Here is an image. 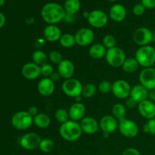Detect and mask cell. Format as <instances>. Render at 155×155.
Returning <instances> with one entry per match:
<instances>
[{
	"label": "cell",
	"mask_w": 155,
	"mask_h": 155,
	"mask_svg": "<svg viewBox=\"0 0 155 155\" xmlns=\"http://www.w3.org/2000/svg\"><path fill=\"white\" fill-rule=\"evenodd\" d=\"M66 14L64 6L57 2H48L41 9V16L48 24H54L63 21Z\"/></svg>",
	"instance_id": "6da1fadb"
},
{
	"label": "cell",
	"mask_w": 155,
	"mask_h": 155,
	"mask_svg": "<svg viewBox=\"0 0 155 155\" xmlns=\"http://www.w3.org/2000/svg\"><path fill=\"white\" fill-rule=\"evenodd\" d=\"M59 133L64 140L68 142H76L81 137L83 131L80 123L70 120L61 125Z\"/></svg>",
	"instance_id": "7a4b0ae2"
},
{
	"label": "cell",
	"mask_w": 155,
	"mask_h": 155,
	"mask_svg": "<svg viewBox=\"0 0 155 155\" xmlns=\"http://www.w3.org/2000/svg\"><path fill=\"white\" fill-rule=\"evenodd\" d=\"M135 58L144 68H152L155 64V48L150 45L139 47L136 52Z\"/></svg>",
	"instance_id": "3957f363"
},
{
	"label": "cell",
	"mask_w": 155,
	"mask_h": 155,
	"mask_svg": "<svg viewBox=\"0 0 155 155\" xmlns=\"http://www.w3.org/2000/svg\"><path fill=\"white\" fill-rule=\"evenodd\" d=\"M12 124L18 130H28L33 124V117L28 111L21 110L14 114L12 117Z\"/></svg>",
	"instance_id": "277c9868"
},
{
	"label": "cell",
	"mask_w": 155,
	"mask_h": 155,
	"mask_svg": "<svg viewBox=\"0 0 155 155\" xmlns=\"http://www.w3.org/2000/svg\"><path fill=\"white\" fill-rule=\"evenodd\" d=\"M105 59L110 66L117 68L123 66L127 57L124 50L116 46L107 50Z\"/></svg>",
	"instance_id": "5b68a950"
},
{
	"label": "cell",
	"mask_w": 155,
	"mask_h": 155,
	"mask_svg": "<svg viewBox=\"0 0 155 155\" xmlns=\"http://www.w3.org/2000/svg\"><path fill=\"white\" fill-rule=\"evenodd\" d=\"M83 85L80 80L74 78L65 80L62 83V91L64 93L71 98H74L82 95Z\"/></svg>",
	"instance_id": "8992f818"
},
{
	"label": "cell",
	"mask_w": 155,
	"mask_h": 155,
	"mask_svg": "<svg viewBox=\"0 0 155 155\" xmlns=\"http://www.w3.org/2000/svg\"><path fill=\"white\" fill-rule=\"evenodd\" d=\"M118 130L123 136L127 138H135L139 134V127L136 123L127 118L119 121Z\"/></svg>",
	"instance_id": "52a82bcc"
},
{
	"label": "cell",
	"mask_w": 155,
	"mask_h": 155,
	"mask_svg": "<svg viewBox=\"0 0 155 155\" xmlns=\"http://www.w3.org/2000/svg\"><path fill=\"white\" fill-rule=\"evenodd\" d=\"M132 87L130 83L124 80H116L112 83V93L119 99H127L131 92Z\"/></svg>",
	"instance_id": "ba28073f"
},
{
	"label": "cell",
	"mask_w": 155,
	"mask_h": 155,
	"mask_svg": "<svg viewBox=\"0 0 155 155\" xmlns=\"http://www.w3.org/2000/svg\"><path fill=\"white\" fill-rule=\"evenodd\" d=\"M87 21L94 28H102L107 24L108 17L104 11L96 9L89 12Z\"/></svg>",
	"instance_id": "9c48e42d"
},
{
	"label": "cell",
	"mask_w": 155,
	"mask_h": 155,
	"mask_svg": "<svg viewBox=\"0 0 155 155\" xmlns=\"http://www.w3.org/2000/svg\"><path fill=\"white\" fill-rule=\"evenodd\" d=\"M133 41L140 47L149 45L152 42V32L147 27H139L133 34Z\"/></svg>",
	"instance_id": "30bf717a"
},
{
	"label": "cell",
	"mask_w": 155,
	"mask_h": 155,
	"mask_svg": "<svg viewBox=\"0 0 155 155\" xmlns=\"http://www.w3.org/2000/svg\"><path fill=\"white\" fill-rule=\"evenodd\" d=\"M139 82L148 91L155 89V69L153 68H144L139 74Z\"/></svg>",
	"instance_id": "8fae6325"
},
{
	"label": "cell",
	"mask_w": 155,
	"mask_h": 155,
	"mask_svg": "<svg viewBox=\"0 0 155 155\" xmlns=\"http://www.w3.org/2000/svg\"><path fill=\"white\" fill-rule=\"evenodd\" d=\"M41 139L39 135L35 133H27L22 136L20 139V145L26 150H34L39 148Z\"/></svg>",
	"instance_id": "7c38bea8"
},
{
	"label": "cell",
	"mask_w": 155,
	"mask_h": 155,
	"mask_svg": "<svg viewBox=\"0 0 155 155\" xmlns=\"http://www.w3.org/2000/svg\"><path fill=\"white\" fill-rule=\"evenodd\" d=\"M74 36L76 43L80 46H87L91 45L95 39V33L92 30L88 27L80 29Z\"/></svg>",
	"instance_id": "4fadbf2b"
},
{
	"label": "cell",
	"mask_w": 155,
	"mask_h": 155,
	"mask_svg": "<svg viewBox=\"0 0 155 155\" xmlns=\"http://www.w3.org/2000/svg\"><path fill=\"white\" fill-rule=\"evenodd\" d=\"M117 120L113 115H105L103 117L99 122V127L104 133L111 134L118 128Z\"/></svg>",
	"instance_id": "5bb4252c"
},
{
	"label": "cell",
	"mask_w": 155,
	"mask_h": 155,
	"mask_svg": "<svg viewBox=\"0 0 155 155\" xmlns=\"http://www.w3.org/2000/svg\"><path fill=\"white\" fill-rule=\"evenodd\" d=\"M22 75L28 80H34L39 78L41 74V67L33 62H29L23 66L21 70Z\"/></svg>",
	"instance_id": "9a60e30c"
},
{
	"label": "cell",
	"mask_w": 155,
	"mask_h": 155,
	"mask_svg": "<svg viewBox=\"0 0 155 155\" xmlns=\"http://www.w3.org/2000/svg\"><path fill=\"white\" fill-rule=\"evenodd\" d=\"M80 127L82 131L85 134L93 135L98 132L99 128V124L95 118L92 117H85L80 120Z\"/></svg>",
	"instance_id": "2e32d148"
},
{
	"label": "cell",
	"mask_w": 155,
	"mask_h": 155,
	"mask_svg": "<svg viewBox=\"0 0 155 155\" xmlns=\"http://www.w3.org/2000/svg\"><path fill=\"white\" fill-rule=\"evenodd\" d=\"M74 72H75L74 64L69 59H63V61L58 64V73L60 74L61 77L64 80L72 78Z\"/></svg>",
	"instance_id": "e0dca14e"
},
{
	"label": "cell",
	"mask_w": 155,
	"mask_h": 155,
	"mask_svg": "<svg viewBox=\"0 0 155 155\" xmlns=\"http://www.w3.org/2000/svg\"><path fill=\"white\" fill-rule=\"evenodd\" d=\"M55 89L54 82H53L49 77H45L39 80L37 85V90L42 96H50L54 92Z\"/></svg>",
	"instance_id": "ac0fdd59"
},
{
	"label": "cell",
	"mask_w": 155,
	"mask_h": 155,
	"mask_svg": "<svg viewBox=\"0 0 155 155\" xmlns=\"http://www.w3.org/2000/svg\"><path fill=\"white\" fill-rule=\"evenodd\" d=\"M138 109L140 114L148 120L155 118V103L149 99L139 103Z\"/></svg>",
	"instance_id": "d6986e66"
},
{
	"label": "cell",
	"mask_w": 155,
	"mask_h": 155,
	"mask_svg": "<svg viewBox=\"0 0 155 155\" xmlns=\"http://www.w3.org/2000/svg\"><path fill=\"white\" fill-rule=\"evenodd\" d=\"M43 36L48 42H54L60 40L61 31L58 26L54 24H48L43 30Z\"/></svg>",
	"instance_id": "ffe728a7"
},
{
	"label": "cell",
	"mask_w": 155,
	"mask_h": 155,
	"mask_svg": "<svg viewBox=\"0 0 155 155\" xmlns=\"http://www.w3.org/2000/svg\"><path fill=\"white\" fill-rule=\"evenodd\" d=\"M70 120L74 121H80L86 114V107L81 102H76L70 107L68 110Z\"/></svg>",
	"instance_id": "44dd1931"
},
{
	"label": "cell",
	"mask_w": 155,
	"mask_h": 155,
	"mask_svg": "<svg viewBox=\"0 0 155 155\" xmlns=\"http://www.w3.org/2000/svg\"><path fill=\"white\" fill-rule=\"evenodd\" d=\"M149 91L141 84L135 85L131 89L130 96L133 98L138 104L148 98Z\"/></svg>",
	"instance_id": "7402d4cb"
},
{
	"label": "cell",
	"mask_w": 155,
	"mask_h": 155,
	"mask_svg": "<svg viewBox=\"0 0 155 155\" xmlns=\"http://www.w3.org/2000/svg\"><path fill=\"white\" fill-rule=\"evenodd\" d=\"M109 16L115 22H121L127 17V9L123 5L114 4L110 8Z\"/></svg>",
	"instance_id": "603a6c76"
},
{
	"label": "cell",
	"mask_w": 155,
	"mask_h": 155,
	"mask_svg": "<svg viewBox=\"0 0 155 155\" xmlns=\"http://www.w3.org/2000/svg\"><path fill=\"white\" fill-rule=\"evenodd\" d=\"M106 52H107V48L102 45V43L93 44L89 50V54L90 57L96 60L105 57Z\"/></svg>",
	"instance_id": "cb8c5ba5"
},
{
	"label": "cell",
	"mask_w": 155,
	"mask_h": 155,
	"mask_svg": "<svg viewBox=\"0 0 155 155\" xmlns=\"http://www.w3.org/2000/svg\"><path fill=\"white\" fill-rule=\"evenodd\" d=\"M51 124L50 117L44 113H39L33 117V124L39 129H46Z\"/></svg>",
	"instance_id": "d4e9b609"
},
{
	"label": "cell",
	"mask_w": 155,
	"mask_h": 155,
	"mask_svg": "<svg viewBox=\"0 0 155 155\" xmlns=\"http://www.w3.org/2000/svg\"><path fill=\"white\" fill-rule=\"evenodd\" d=\"M81 3L80 0H66L64 5V8L66 13L75 15L80 11Z\"/></svg>",
	"instance_id": "484cf974"
},
{
	"label": "cell",
	"mask_w": 155,
	"mask_h": 155,
	"mask_svg": "<svg viewBox=\"0 0 155 155\" xmlns=\"http://www.w3.org/2000/svg\"><path fill=\"white\" fill-rule=\"evenodd\" d=\"M139 66L140 65L135 58H128L125 60L122 68L127 74H133L138 71Z\"/></svg>",
	"instance_id": "4316f807"
},
{
	"label": "cell",
	"mask_w": 155,
	"mask_h": 155,
	"mask_svg": "<svg viewBox=\"0 0 155 155\" xmlns=\"http://www.w3.org/2000/svg\"><path fill=\"white\" fill-rule=\"evenodd\" d=\"M127 114V107L120 103H117L112 107V115L117 120L120 121L125 119Z\"/></svg>",
	"instance_id": "83f0119b"
},
{
	"label": "cell",
	"mask_w": 155,
	"mask_h": 155,
	"mask_svg": "<svg viewBox=\"0 0 155 155\" xmlns=\"http://www.w3.org/2000/svg\"><path fill=\"white\" fill-rule=\"evenodd\" d=\"M48 55L42 50H36L32 55L33 63L40 67L48 63Z\"/></svg>",
	"instance_id": "f1b7e54d"
},
{
	"label": "cell",
	"mask_w": 155,
	"mask_h": 155,
	"mask_svg": "<svg viewBox=\"0 0 155 155\" xmlns=\"http://www.w3.org/2000/svg\"><path fill=\"white\" fill-rule=\"evenodd\" d=\"M61 45L64 48H71L74 46L76 43L75 36L71 33H64L62 34L60 40H59Z\"/></svg>",
	"instance_id": "f546056e"
},
{
	"label": "cell",
	"mask_w": 155,
	"mask_h": 155,
	"mask_svg": "<svg viewBox=\"0 0 155 155\" xmlns=\"http://www.w3.org/2000/svg\"><path fill=\"white\" fill-rule=\"evenodd\" d=\"M54 148V142L51 139H48V138H45V139H42L39 145V150L43 153L51 152Z\"/></svg>",
	"instance_id": "4dcf8cb0"
},
{
	"label": "cell",
	"mask_w": 155,
	"mask_h": 155,
	"mask_svg": "<svg viewBox=\"0 0 155 155\" xmlns=\"http://www.w3.org/2000/svg\"><path fill=\"white\" fill-rule=\"evenodd\" d=\"M97 87L95 84H93V83H86L83 87L82 95L86 98H92L95 95Z\"/></svg>",
	"instance_id": "1f68e13d"
},
{
	"label": "cell",
	"mask_w": 155,
	"mask_h": 155,
	"mask_svg": "<svg viewBox=\"0 0 155 155\" xmlns=\"http://www.w3.org/2000/svg\"><path fill=\"white\" fill-rule=\"evenodd\" d=\"M54 117L56 120L60 124H63L67 121L70 120L69 113L64 108H58L54 113Z\"/></svg>",
	"instance_id": "d6a6232c"
},
{
	"label": "cell",
	"mask_w": 155,
	"mask_h": 155,
	"mask_svg": "<svg viewBox=\"0 0 155 155\" xmlns=\"http://www.w3.org/2000/svg\"><path fill=\"white\" fill-rule=\"evenodd\" d=\"M116 39L111 34H107L104 36L102 39V45L107 49L116 47Z\"/></svg>",
	"instance_id": "836d02e7"
},
{
	"label": "cell",
	"mask_w": 155,
	"mask_h": 155,
	"mask_svg": "<svg viewBox=\"0 0 155 155\" xmlns=\"http://www.w3.org/2000/svg\"><path fill=\"white\" fill-rule=\"evenodd\" d=\"M48 59H49L51 63L58 64H60L63 61V56H62L61 53L60 51L54 50V51H51L49 52V54H48Z\"/></svg>",
	"instance_id": "e575fe53"
},
{
	"label": "cell",
	"mask_w": 155,
	"mask_h": 155,
	"mask_svg": "<svg viewBox=\"0 0 155 155\" xmlns=\"http://www.w3.org/2000/svg\"><path fill=\"white\" fill-rule=\"evenodd\" d=\"M143 130L145 133H149L152 136H155V118L148 120L144 125Z\"/></svg>",
	"instance_id": "d590c367"
},
{
	"label": "cell",
	"mask_w": 155,
	"mask_h": 155,
	"mask_svg": "<svg viewBox=\"0 0 155 155\" xmlns=\"http://www.w3.org/2000/svg\"><path fill=\"white\" fill-rule=\"evenodd\" d=\"M98 89L101 93H109L112 91V83L107 80H104L98 84Z\"/></svg>",
	"instance_id": "8d00e7d4"
},
{
	"label": "cell",
	"mask_w": 155,
	"mask_h": 155,
	"mask_svg": "<svg viewBox=\"0 0 155 155\" xmlns=\"http://www.w3.org/2000/svg\"><path fill=\"white\" fill-rule=\"evenodd\" d=\"M54 73V68L51 64L47 63L41 66V74L45 77H49Z\"/></svg>",
	"instance_id": "74e56055"
},
{
	"label": "cell",
	"mask_w": 155,
	"mask_h": 155,
	"mask_svg": "<svg viewBox=\"0 0 155 155\" xmlns=\"http://www.w3.org/2000/svg\"><path fill=\"white\" fill-rule=\"evenodd\" d=\"M145 8L142 3H138L135 5L133 8V12L136 16H142L145 12Z\"/></svg>",
	"instance_id": "f35d334b"
},
{
	"label": "cell",
	"mask_w": 155,
	"mask_h": 155,
	"mask_svg": "<svg viewBox=\"0 0 155 155\" xmlns=\"http://www.w3.org/2000/svg\"><path fill=\"white\" fill-rule=\"evenodd\" d=\"M122 155H142L141 153L136 148H128L125 149L123 152Z\"/></svg>",
	"instance_id": "ab89813d"
},
{
	"label": "cell",
	"mask_w": 155,
	"mask_h": 155,
	"mask_svg": "<svg viewBox=\"0 0 155 155\" xmlns=\"http://www.w3.org/2000/svg\"><path fill=\"white\" fill-rule=\"evenodd\" d=\"M142 3L145 8L153 9L155 8V0H142Z\"/></svg>",
	"instance_id": "60d3db41"
},
{
	"label": "cell",
	"mask_w": 155,
	"mask_h": 155,
	"mask_svg": "<svg viewBox=\"0 0 155 155\" xmlns=\"http://www.w3.org/2000/svg\"><path fill=\"white\" fill-rule=\"evenodd\" d=\"M137 104H138V103L130 96L127 98V101H126V107H127V108H130V109L134 108Z\"/></svg>",
	"instance_id": "b9f144b4"
},
{
	"label": "cell",
	"mask_w": 155,
	"mask_h": 155,
	"mask_svg": "<svg viewBox=\"0 0 155 155\" xmlns=\"http://www.w3.org/2000/svg\"><path fill=\"white\" fill-rule=\"evenodd\" d=\"M75 15H70V14L66 13L65 14L63 21H64L65 22L68 23V24H73V23L75 22Z\"/></svg>",
	"instance_id": "7bdbcfd3"
},
{
	"label": "cell",
	"mask_w": 155,
	"mask_h": 155,
	"mask_svg": "<svg viewBox=\"0 0 155 155\" xmlns=\"http://www.w3.org/2000/svg\"><path fill=\"white\" fill-rule=\"evenodd\" d=\"M27 111H28L29 114H30L31 116H33V117L39 114V110H38L37 107H36V106H31V107H30Z\"/></svg>",
	"instance_id": "ee69618b"
},
{
	"label": "cell",
	"mask_w": 155,
	"mask_h": 155,
	"mask_svg": "<svg viewBox=\"0 0 155 155\" xmlns=\"http://www.w3.org/2000/svg\"><path fill=\"white\" fill-rule=\"evenodd\" d=\"M60 77H61L60 74H59L58 72H54V73H53V74L50 76L49 78L51 79L53 82H56V81H58L59 79H60Z\"/></svg>",
	"instance_id": "f6af8a7d"
},
{
	"label": "cell",
	"mask_w": 155,
	"mask_h": 155,
	"mask_svg": "<svg viewBox=\"0 0 155 155\" xmlns=\"http://www.w3.org/2000/svg\"><path fill=\"white\" fill-rule=\"evenodd\" d=\"M5 21H6L5 16L4 15V14L0 12V29L2 28V27H4V25L5 24Z\"/></svg>",
	"instance_id": "bcb514c9"
},
{
	"label": "cell",
	"mask_w": 155,
	"mask_h": 155,
	"mask_svg": "<svg viewBox=\"0 0 155 155\" xmlns=\"http://www.w3.org/2000/svg\"><path fill=\"white\" fill-rule=\"evenodd\" d=\"M148 99H149L150 101H153V102L155 103V89L149 91Z\"/></svg>",
	"instance_id": "7dc6e473"
},
{
	"label": "cell",
	"mask_w": 155,
	"mask_h": 155,
	"mask_svg": "<svg viewBox=\"0 0 155 155\" xmlns=\"http://www.w3.org/2000/svg\"><path fill=\"white\" fill-rule=\"evenodd\" d=\"M75 101H76V102H81V101H82V96H81V95L76 97Z\"/></svg>",
	"instance_id": "c3c4849f"
},
{
	"label": "cell",
	"mask_w": 155,
	"mask_h": 155,
	"mask_svg": "<svg viewBox=\"0 0 155 155\" xmlns=\"http://www.w3.org/2000/svg\"><path fill=\"white\" fill-rule=\"evenodd\" d=\"M89 12H86L85 13H83V17H84V18H86V19L89 18Z\"/></svg>",
	"instance_id": "681fc988"
},
{
	"label": "cell",
	"mask_w": 155,
	"mask_h": 155,
	"mask_svg": "<svg viewBox=\"0 0 155 155\" xmlns=\"http://www.w3.org/2000/svg\"><path fill=\"white\" fill-rule=\"evenodd\" d=\"M152 42H154L155 43V30L154 32H152Z\"/></svg>",
	"instance_id": "f907efd6"
},
{
	"label": "cell",
	"mask_w": 155,
	"mask_h": 155,
	"mask_svg": "<svg viewBox=\"0 0 155 155\" xmlns=\"http://www.w3.org/2000/svg\"><path fill=\"white\" fill-rule=\"evenodd\" d=\"M5 3V0H0V6H3Z\"/></svg>",
	"instance_id": "816d5d0a"
},
{
	"label": "cell",
	"mask_w": 155,
	"mask_h": 155,
	"mask_svg": "<svg viewBox=\"0 0 155 155\" xmlns=\"http://www.w3.org/2000/svg\"><path fill=\"white\" fill-rule=\"evenodd\" d=\"M109 2H116L117 0H108Z\"/></svg>",
	"instance_id": "f5cc1de1"
},
{
	"label": "cell",
	"mask_w": 155,
	"mask_h": 155,
	"mask_svg": "<svg viewBox=\"0 0 155 155\" xmlns=\"http://www.w3.org/2000/svg\"><path fill=\"white\" fill-rule=\"evenodd\" d=\"M103 155H111V154H103Z\"/></svg>",
	"instance_id": "db71d44e"
}]
</instances>
